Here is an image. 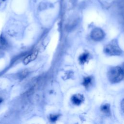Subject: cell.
<instances>
[{
    "instance_id": "obj_1",
    "label": "cell",
    "mask_w": 124,
    "mask_h": 124,
    "mask_svg": "<svg viewBox=\"0 0 124 124\" xmlns=\"http://www.w3.org/2000/svg\"><path fill=\"white\" fill-rule=\"evenodd\" d=\"M108 78L109 81L112 83L121 81L123 78V69L119 66L112 68L108 72Z\"/></svg>"
},
{
    "instance_id": "obj_2",
    "label": "cell",
    "mask_w": 124,
    "mask_h": 124,
    "mask_svg": "<svg viewBox=\"0 0 124 124\" xmlns=\"http://www.w3.org/2000/svg\"><path fill=\"white\" fill-rule=\"evenodd\" d=\"M104 52L109 55H119L122 53V50L117 43L113 42L108 44L105 47Z\"/></svg>"
},
{
    "instance_id": "obj_3",
    "label": "cell",
    "mask_w": 124,
    "mask_h": 124,
    "mask_svg": "<svg viewBox=\"0 0 124 124\" xmlns=\"http://www.w3.org/2000/svg\"><path fill=\"white\" fill-rule=\"evenodd\" d=\"M104 33L102 30L99 28H95L92 31L91 36L95 41H100L104 38Z\"/></svg>"
},
{
    "instance_id": "obj_4",
    "label": "cell",
    "mask_w": 124,
    "mask_h": 124,
    "mask_svg": "<svg viewBox=\"0 0 124 124\" xmlns=\"http://www.w3.org/2000/svg\"><path fill=\"white\" fill-rule=\"evenodd\" d=\"M71 100L74 104L78 105L82 103V102L83 101V97L82 95H81V94H76L72 96Z\"/></svg>"
},
{
    "instance_id": "obj_5",
    "label": "cell",
    "mask_w": 124,
    "mask_h": 124,
    "mask_svg": "<svg viewBox=\"0 0 124 124\" xmlns=\"http://www.w3.org/2000/svg\"><path fill=\"white\" fill-rule=\"evenodd\" d=\"M37 53H38L37 51H34V52H32V53L29 54L28 56H27L24 59V60L23 61L24 63L25 64H27V63H29L30 62H31V61L34 60L35 59V58L36 57Z\"/></svg>"
},
{
    "instance_id": "obj_6",
    "label": "cell",
    "mask_w": 124,
    "mask_h": 124,
    "mask_svg": "<svg viewBox=\"0 0 124 124\" xmlns=\"http://www.w3.org/2000/svg\"><path fill=\"white\" fill-rule=\"evenodd\" d=\"M89 57V54L86 53H84L82 55H81L79 58V62L81 63H84L85 62H86L87 60L88 59Z\"/></svg>"
},
{
    "instance_id": "obj_7",
    "label": "cell",
    "mask_w": 124,
    "mask_h": 124,
    "mask_svg": "<svg viewBox=\"0 0 124 124\" xmlns=\"http://www.w3.org/2000/svg\"><path fill=\"white\" fill-rule=\"evenodd\" d=\"M92 81V78L90 77H87L85 78L83 80V84L84 85V86H85L86 87H88Z\"/></svg>"
},
{
    "instance_id": "obj_8",
    "label": "cell",
    "mask_w": 124,
    "mask_h": 124,
    "mask_svg": "<svg viewBox=\"0 0 124 124\" xmlns=\"http://www.w3.org/2000/svg\"><path fill=\"white\" fill-rule=\"evenodd\" d=\"M101 110L106 113L109 112V106L108 104H105L101 107Z\"/></svg>"
},
{
    "instance_id": "obj_9",
    "label": "cell",
    "mask_w": 124,
    "mask_h": 124,
    "mask_svg": "<svg viewBox=\"0 0 124 124\" xmlns=\"http://www.w3.org/2000/svg\"><path fill=\"white\" fill-rule=\"evenodd\" d=\"M6 41L3 37H0V48H3L6 46Z\"/></svg>"
},
{
    "instance_id": "obj_10",
    "label": "cell",
    "mask_w": 124,
    "mask_h": 124,
    "mask_svg": "<svg viewBox=\"0 0 124 124\" xmlns=\"http://www.w3.org/2000/svg\"><path fill=\"white\" fill-rule=\"evenodd\" d=\"M58 116L56 115H51L50 116V119L52 122L56 121L58 119Z\"/></svg>"
},
{
    "instance_id": "obj_11",
    "label": "cell",
    "mask_w": 124,
    "mask_h": 124,
    "mask_svg": "<svg viewBox=\"0 0 124 124\" xmlns=\"http://www.w3.org/2000/svg\"><path fill=\"white\" fill-rule=\"evenodd\" d=\"M6 0H0V5L2 4L3 3H4V2H5Z\"/></svg>"
},
{
    "instance_id": "obj_12",
    "label": "cell",
    "mask_w": 124,
    "mask_h": 124,
    "mask_svg": "<svg viewBox=\"0 0 124 124\" xmlns=\"http://www.w3.org/2000/svg\"><path fill=\"white\" fill-rule=\"evenodd\" d=\"M1 102V99L0 98V103Z\"/></svg>"
}]
</instances>
